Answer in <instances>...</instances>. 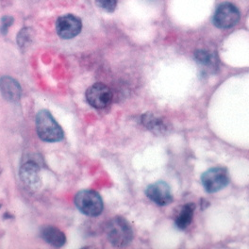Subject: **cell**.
Instances as JSON below:
<instances>
[{"instance_id":"cell-1","label":"cell","mask_w":249,"mask_h":249,"mask_svg":"<svg viewBox=\"0 0 249 249\" xmlns=\"http://www.w3.org/2000/svg\"><path fill=\"white\" fill-rule=\"evenodd\" d=\"M36 131L41 140L47 142H56L63 139V130L52 114L42 109L36 115Z\"/></svg>"},{"instance_id":"cell-2","label":"cell","mask_w":249,"mask_h":249,"mask_svg":"<svg viewBox=\"0 0 249 249\" xmlns=\"http://www.w3.org/2000/svg\"><path fill=\"white\" fill-rule=\"evenodd\" d=\"M106 233L109 243L119 248L127 246L133 238V231L129 223L120 216L109 220L106 225Z\"/></svg>"},{"instance_id":"cell-3","label":"cell","mask_w":249,"mask_h":249,"mask_svg":"<svg viewBox=\"0 0 249 249\" xmlns=\"http://www.w3.org/2000/svg\"><path fill=\"white\" fill-rule=\"evenodd\" d=\"M75 204L80 213L95 217L102 213L103 200L98 193L93 190H82L75 196Z\"/></svg>"},{"instance_id":"cell-4","label":"cell","mask_w":249,"mask_h":249,"mask_svg":"<svg viewBox=\"0 0 249 249\" xmlns=\"http://www.w3.org/2000/svg\"><path fill=\"white\" fill-rule=\"evenodd\" d=\"M240 19L238 9L231 3L221 4L214 13L213 18V24L222 30H227L234 27Z\"/></svg>"},{"instance_id":"cell-5","label":"cell","mask_w":249,"mask_h":249,"mask_svg":"<svg viewBox=\"0 0 249 249\" xmlns=\"http://www.w3.org/2000/svg\"><path fill=\"white\" fill-rule=\"evenodd\" d=\"M203 187L208 193H216L229 184V174L225 168L216 167L205 172L201 177Z\"/></svg>"},{"instance_id":"cell-6","label":"cell","mask_w":249,"mask_h":249,"mask_svg":"<svg viewBox=\"0 0 249 249\" xmlns=\"http://www.w3.org/2000/svg\"><path fill=\"white\" fill-rule=\"evenodd\" d=\"M87 102L95 109H104L112 100V93L109 87L103 83H94L86 92Z\"/></svg>"},{"instance_id":"cell-7","label":"cell","mask_w":249,"mask_h":249,"mask_svg":"<svg viewBox=\"0 0 249 249\" xmlns=\"http://www.w3.org/2000/svg\"><path fill=\"white\" fill-rule=\"evenodd\" d=\"M82 30L81 20L73 15H65L58 18L56 22V31L58 35L64 40H70L77 37Z\"/></svg>"},{"instance_id":"cell-8","label":"cell","mask_w":249,"mask_h":249,"mask_svg":"<svg viewBox=\"0 0 249 249\" xmlns=\"http://www.w3.org/2000/svg\"><path fill=\"white\" fill-rule=\"evenodd\" d=\"M147 197L159 206H166L173 201L171 190L167 183L158 181L146 188Z\"/></svg>"},{"instance_id":"cell-9","label":"cell","mask_w":249,"mask_h":249,"mask_svg":"<svg viewBox=\"0 0 249 249\" xmlns=\"http://www.w3.org/2000/svg\"><path fill=\"white\" fill-rule=\"evenodd\" d=\"M20 178L25 186L31 191H37L41 186L40 168L33 161H29L21 167Z\"/></svg>"},{"instance_id":"cell-10","label":"cell","mask_w":249,"mask_h":249,"mask_svg":"<svg viewBox=\"0 0 249 249\" xmlns=\"http://www.w3.org/2000/svg\"><path fill=\"white\" fill-rule=\"evenodd\" d=\"M0 93L10 102H17L21 98L22 89L15 78L4 76L0 78Z\"/></svg>"},{"instance_id":"cell-11","label":"cell","mask_w":249,"mask_h":249,"mask_svg":"<svg viewBox=\"0 0 249 249\" xmlns=\"http://www.w3.org/2000/svg\"><path fill=\"white\" fill-rule=\"evenodd\" d=\"M41 236L48 245L55 248H62L66 243V237L64 233L55 227H45L41 231Z\"/></svg>"},{"instance_id":"cell-12","label":"cell","mask_w":249,"mask_h":249,"mask_svg":"<svg viewBox=\"0 0 249 249\" xmlns=\"http://www.w3.org/2000/svg\"><path fill=\"white\" fill-rule=\"evenodd\" d=\"M194 211H195V205L193 203H188L182 207L179 213L176 217L175 224L176 227L179 230H185L190 224L192 223L193 216H194Z\"/></svg>"},{"instance_id":"cell-13","label":"cell","mask_w":249,"mask_h":249,"mask_svg":"<svg viewBox=\"0 0 249 249\" xmlns=\"http://www.w3.org/2000/svg\"><path fill=\"white\" fill-rule=\"evenodd\" d=\"M196 61L205 67H212V66L213 67L216 62L214 55L213 53L205 51V50L196 51Z\"/></svg>"},{"instance_id":"cell-14","label":"cell","mask_w":249,"mask_h":249,"mask_svg":"<svg viewBox=\"0 0 249 249\" xmlns=\"http://www.w3.org/2000/svg\"><path fill=\"white\" fill-rule=\"evenodd\" d=\"M32 38H33V31L31 28L23 29L22 31H19L17 35L18 46L21 48L28 47L29 45H31Z\"/></svg>"},{"instance_id":"cell-15","label":"cell","mask_w":249,"mask_h":249,"mask_svg":"<svg viewBox=\"0 0 249 249\" xmlns=\"http://www.w3.org/2000/svg\"><path fill=\"white\" fill-rule=\"evenodd\" d=\"M95 4L102 11L107 13H112L116 8L117 0H95Z\"/></svg>"},{"instance_id":"cell-16","label":"cell","mask_w":249,"mask_h":249,"mask_svg":"<svg viewBox=\"0 0 249 249\" xmlns=\"http://www.w3.org/2000/svg\"><path fill=\"white\" fill-rule=\"evenodd\" d=\"M15 19L12 16H4L1 19V25H0V32L2 34H7L9 28L14 24Z\"/></svg>"}]
</instances>
